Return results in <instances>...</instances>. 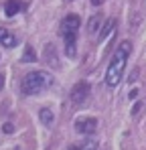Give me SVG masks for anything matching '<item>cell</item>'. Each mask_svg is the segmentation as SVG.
Wrapping results in <instances>:
<instances>
[{"instance_id": "cell-6", "label": "cell", "mask_w": 146, "mask_h": 150, "mask_svg": "<svg viewBox=\"0 0 146 150\" xmlns=\"http://www.w3.org/2000/svg\"><path fill=\"white\" fill-rule=\"evenodd\" d=\"M45 61L49 63V67L53 69H59V59H57V49L53 43H47L45 45Z\"/></svg>"}, {"instance_id": "cell-9", "label": "cell", "mask_w": 146, "mask_h": 150, "mask_svg": "<svg viewBox=\"0 0 146 150\" xmlns=\"http://www.w3.org/2000/svg\"><path fill=\"white\" fill-rule=\"evenodd\" d=\"M21 8H23L21 0H8V2H6V6H4V12H6V16H14Z\"/></svg>"}, {"instance_id": "cell-8", "label": "cell", "mask_w": 146, "mask_h": 150, "mask_svg": "<svg viewBox=\"0 0 146 150\" xmlns=\"http://www.w3.org/2000/svg\"><path fill=\"white\" fill-rule=\"evenodd\" d=\"M0 43L4 45V47H14L16 45V37L12 35V33H8L6 28H0Z\"/></svg>"}, {"instance_id": "cell-17", "label": "cell", "mask_w": 146, "mask_h": 150, "mask_svg": "<svg viewBox=\"0 0 146 150\" xmlns=\"http://www.w3.org/2000/svg\"><path fill=\"white\" fill-rule=\"evenodd\" d=\"M101 2H103V0H91V4H96V6H99Z\"/></svg>"}, {"instance_id": "cell-10", "label": "cell", "mask_w": 146, "mask_h": 150, "mask_svg": "<svg viewBox=\"0 0 146 150\" xmlns=\"http://www.w3.org/2000/svg\"><path fill=\"white\" fill-rule=\"evenodd\" d=\"M114 28H116V21H108V23H106V26L99 30V41H106L108 37H112Z\"/></svg>"}, {"instance_id": "cell-16", "label": "cell", "mask_w": 146, "mask_h": 150, "mask_svg": "<svg viewBox=\"0 0 146 150\" xmlns=\"http://www.w3.org/2000/svg\"><path fill=\"white\" fill-rule=\"evenodd\" d=\"M136 96H138V89H132V91H130V100H134Z\"/></svg>"}, {"instance_id": "cell-14", "label": "cell", "mask_w": 146, "mask_h": 150, "mask_svg": "<svg viewBox=\"0 0 146 150\" xmlns=\"http://www.w3.org/2000/svg\"><path fill=\"white\" fill-rule=\"evenodd\" d=\"M79 150H97V140H87V142H83V146Z\"/></svg>"}, {"instance_id": "cell-2", "label": "cell", "mask_w": 146, "mask_h": 150, "mask_svg": "<svg viewBox=\"0 0 146 150\" xmlns=\"http://www.w3.org/2000/svg\"><path fill=\"white\" fill-rule=\"evenodd\" d=\"M53 85V75L47 71H30L23 77L21 89L24 96H37L41 91H45L47 87Z\"/></svg>"}, {"instance_id": "cell-12", "label": "cell", "mask_w": 146, "mask_h": 150, "mask_svg": "<svg viewBox=\"0 0 146 150\" xmlns=\"http://www.w3.org/2000/svg\"><path fill=\"white\" fill-rule=\"evenodd\" d=\"M39 116H41V122L45 126H51L53 124V112L49 110V108H43L41 112H39Z\"/></svg>"}, {"instance_id": "cell-3", "label": "cell", "mask_w": 146, "mask_h": 150, "mask_svg": "<svg viewBox=\"0 0 146 150\" xmlns=\"http://www.w3.org/2000/svg\"><path fill=\"white\" fill-rule=\"evenodd\" d=\"M89 93H91V85L87 81H79L71 89V101L75 105H83L85 100H89Z\"/></svg>"}, {"instance_id": "cell-1", "label": "cell", "mask_w": 146, "mask_h": 150, "mask_svg": "<svg viewBox=\"0 0 146 150\" xmlns=\"http://www.w3.org/2000/svg\"><path fill=\"white\" fill-rule=\"evenodd\" d=\"M130 51H132V43H130V41H122L120 45H118V49H116L112 61H110V67H108V71H106V85H108L110 89H114V87L120 83L122 75H124V67H126V63H128Z\"/></svg>"}, {"instance_id": "cell-4", "label": "cell", "mask_w": 146, "mask_h": 150, "mask_svg": "<svg viewBox=\"0 0 146 150\" xmlns=\"http://www.w3.org/2000/svg\"><path fill=\"white\" fill-rule=\"evenodd\" d=\"M79 25H81V18L77 14H67L63 21H61V35H67V33H75L79 30Z\"/></svg>"}, {"instance_id": "cell-15", "label": "cell", "mask_w": 146, "mask_h": 150, "mask_svg": "<svg viewBox=\"0 0 146 150\" xmlns=\"http://www.w3.org/2000/svg\"><path fill=\"white\" fill-rule=\"evenodd\" d=\"M2 132H4V134H12V132H14V126L10 124V122H6V124L2 126Z\"/></svg>"}, {"instance_id": "cell-7", "label": "cell", "mask_w": 146, "mask_h": 150, "mask_svg": "<svg viewBox=\"0 0 146 150\" xmlns=\"http://www.w3.org/2000/svg\"><path fill=\"white\" fill-rule=\"evenodd\" d=\"M75 33H67V35H63V41H65V53H67V57H75Z\"/></svg>"}, {"instance_id": "cell-11", "label": "cell", "mask_w": 146, "mask_h": 150, "mask_svg": "<svg viewBox=\"0 0 146 150\" xmlns=\"http://www.w3.org/2000/svg\"><path fill=\"white\" fill-rule=\"evenodd\" d=\"M99 25H101V14L91 16L89 23H87V33H89V35H96L97 30H99Z\"/></svg>"}, {"instance_id": "cell-18", "label": "cell", "mask_w": 146, "mask_h": 150, "mask_svg": "<svg viewBox=\"0 0 146 150\" xmlns=\"http://www.w3.org/2000/svg\"><path fill=\"white\" fill-rule=\"evenodd\" d=\"M2 81H4V77H2V75H0V89H2Z\"/></svg>"}, {"instance_id": "cell-13", "label": "cell", "mask_w": 146, "mask_h": 150, "mask_svg": "<svg viewBox=\"0 0 146 150\" xmlns=\"http://www.w3.org/2000/svg\"><path fill=\"white\" fill-rule=\"evenodd\" d=\"M23 61L26 63V61H37V55H35V51H33V47H26L24 49V53H23Z\"/></svg>"}, {"instance_id": "cell-5", "label": "cell", "mask_w": 146, "mask_h": 150, "mask_svg": "<svg viewBox=\"0 0 146 150\" xmlns=\"http://www.w3.org/2000/svg\"><path fill=\"white\" fill-rule=\"evenodd\" d=\"M96 128H97L96 118H79V120H75V132H79V134H91Z\"/></svg>"}, {"instance_id": "cell-19", "label": "cell", "mask_w": 146, "mask_h": 150, "mask_svg": "<svg viewBox=\"0 0 146 150\" xmlns=\"http://www.w3.org/2000/svg\"><path fill=\"white\" fill-rule=\"evenodd\" d=\"M71 150H79V148H75V146H73V148H71Z\"/></svg>"}]
</instances>
